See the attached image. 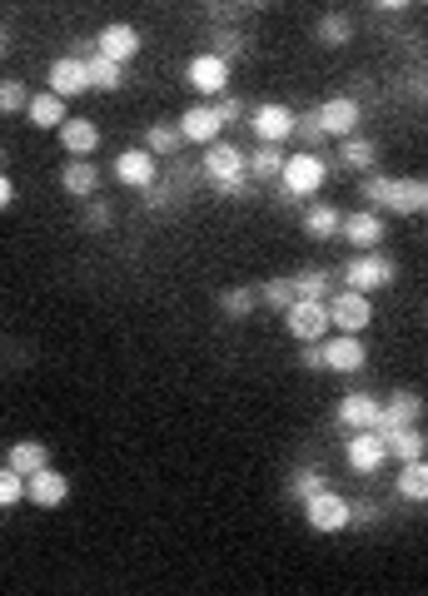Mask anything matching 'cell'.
Listing matches in <instances>:
<instances>
[{
  "label": "cell",
  "mask_w": 428,
  "mask_h": 596,
  "mask_svg": "<svg viewBox=\"0 0 428 596\" xmlns=\"http://www.w3.org/2000/svg\"><path fill=\"white\" fill-rule=\"evenodd\" d=\"M418 418H424V397H418L414 388H399V393L383 397V413H379V428H374V433L389 438V433H399V428H418Z\"/></svg>",
  "instance_id": "16"
},
{
  "label": "cell",
  "mask_w": 428,
  "mask_h": 596,
  "mask_svg": "<svg viewBox=\"0 0 428 596\" xmlns=\"http://www.w3.org/2000/svg\"><path fill=\"white\" fill-rule=\"evenodd\" d=\"M383 447H389V457L404 468V462H424V447H428V438L418 433V428H399V433H389L383 438Z\"/></svg>",
  "instance_id": "30"
},
{
  "label": "cell",
  "mask_w": 428,
  "mask_h": 596,
  "mask_svg": "<svg viewBox=\"0 0 428 596\" xmlns=\"http://www.w3.org/2000/svg\"><path fill=\"white\" fill-rule=\"evenodd\" d=\"M11 204H15V179L0 169V210H11Z\"/></svg>",
  "instance_id": "45"
},
{
  "label": "cell",
  "mask_w": 428,
  "mask_h": 596,
  "mask_svg": "<svg viewBox=\"0 0 428 596\" xmlns=\"http://www.w3.org/2000/svg\"><path fill=\"white\" fill-rule=\"evenodd\" d=\"M333 269H299L294 274V304H329Z\"/></svg>",
  "instance_id": "25"
},
{
  "label": "cell",
  "mask_w": 428,
  "mask_h": 596,
  "mask_svg": "<svg viewBox=\"0 0 428 596\" xmlns=\"http://www.w3.org/2000/svg\"><path fill=\"white\" fill-rule=\"evenodd\" d=\"M25 503V478L11 468H0V507H21Z\"/></svg>",
  "instance_id": "40"
},
{
  "label": "cell",
  "mask_w": 428,
  "mask_h": 596,
  "mask_svg": "<svg viewBox=\"0 0 428 596\" xmlns=\"http://www.w3.org/2000/svg\"><path fill=\"white\" fill-rule=\"evenodd\" d=\"M46 90L50 94H60V100H65V105H71V100H80L85 90H90V71H85V55H55L50 60V75H46Z\"/></svg>",
  "instance_id": "15"
},
{
  "label": "cell",
  "mask_w": 428,
  "mask_h": 596,
  "mask_svg": "<svg viewBox=\"0 0 428 596\" xmlns=\"http://www.w3.org/2000/svg\"><path fill=\"white\" fill-rule=\"evenodd\" d=\"M244 164H250L254 185H279V175H285V164H289V150L285 144H254V150H244Z\"/></svg>",
  "instance_id": "23"
},
{
  "label": "cell",
  "mask_w": 428,
  "mask_h": 596,
  "mask_svg": "<svg viewBox=\"0 0 428 596\" xmlns=\"http://www.w3.org/2000/svg\"><path fill=\"white\" fill-rule=\"evenodd\" d=\"M358 119H364V105H358L354 94H329L319 105V125L329 140H349V135H358Z\"/></svg>",
  "instance_id": "18"
},
{
  "label": "cell",
  "mask_w": 428,
  "mask_h": 596,
  "mask_svg": "<svg viewBox=\"0 0 428 596\" xmlns=\"http://www.w3.org/2000/svg\"><path fill=\"white\" fill-rule=\"evenodd\" d=\"M324 487H329V482H324V468H299L294 478H289V497H294L299 507L310 503V497H319Z\"/></svg>",
  "instance_id": "37"
},
{
  "label": "cell",
  "mask_w": 428,
  "mask_h": 596,
  "mask_svg": "<svg viewBox=\"0 0 428 596\" xmlns=\"http://www.w3.org/2000/svg\"><path fill=\"white\" fill-rule=\"evenodd\" d=\"M254 308H260V289H250V283H235V289L219 293V314H225L229 324H244V318H254Z\"/></svg>",
  "instance_id": "29"
},
{
  "label": "cell",
  "mask_w": 428,
  "mask_h": 596,
  "mask_svg": "<svg viewBox=\"0 0 428 596\" xmlns=\"http://www.w3.org/2000/svg\"><path fill=\"white\" fill-rule=\"evenodd\" d=\"M96 55L115 60V65H130L135 55H140V30H135L130 21H110L96 30Z\"/></svg>",
  "instance_id": "19"
},
{
  "label": "cell",
  "mask_w": 428,
  "mask_h": 596,
  "mask_svg": "<svg viewBox=\"0 0 428 596\" xmlns=\"http://www.w3.org/2000/svg\"><path fill=\"white\" fill-rule=\"evenodd\" d=\"M250 129H254V144H289L294 140V110L279 105V100H260L250 110Z\"/></svg>",
  "instance_id": "9"
},
{
  "label": "cell",
  "mask_w": 428,
  "mask_h": 596,
  "mask_svg": "<svg viewBox=\"0 0 428 596\" xmlns=\"http://www.w3.org/2000/svg\"><path fill=\"white\" fill-rule=\"evenodd\" d=\"M324 185H329V160H324V154H310V150H294V154H289L285 175H279L285 204H304V199H314Z\"/></svg>",
  "instance_id": "4"
},
{
  "label": "cell",
  "mask_w": 428,
  "mask_h": 596,
  "mask_svg": "<svg viewBox=\"0 0 428 596\" xmlns=\"http://www.w3.org/2000/svg\"><path fill=\"white\" fill-rule=\"evenodd\" d=\"M115 179L125 189H140V194H150V189L160 185V160L144 150V144H140V150H119L115 154Z\"/></svg>",
  "instance_id": "13"
},
{
  "label": "cell",
  "mask_w": 428,
  "mask_h": 596,
  "mask_svg": "<svg viewBox=\"0 0 428 596\" xmlns=\"http://www.w3.org/2000/svg\"><path fill=\"white\" fill-rule=\"evenodd\" d=\"M329 324L333 333H349V339H364L374 328V299H364V293H349L339 289L329 299Z\"/></svg>",
  "instance_id": "7"
},
{
  "label": "cell",
  "mask_w": 428,
  "mask_h": 596,
  "mask_svg": "<svg viewBox=\"0 0 428 596\" xmlns=\"http://www.w3.org/2000/svg\"><path fill=\"white\" fill-rule=\"evenodd\" d=\"M0 55H5V30H0Z\"/></svg>",
  "instance_id": "47"
},
{
  "label": "cell",
  "mask_w": 428,
  "mask_h": 596,
  "mask_svg": "<svg viewBox=\"0 0 428 596\" xmlns=\"http://www.w3.org/2000/svg\"><path fill=\"white\" fill-rule=\"evenodd\" d=\"M200 175L210 179L225 199H250L254 194V179H250V164H244V150L235 140H214L200 160Z\"/></svg>",
  "instance_id": "2"
},
{
  "label": "cell",
  "mask_w": 428,
  "mask_h": 596,
  "mask_svg": "<svg viewBox=\"0 0 428 596\" xmlns=\"http://www.w3.org/2000/svg\"><path fill=\"white\" fill-rule=\"evenodd\" d=\"M344 462L358 472V478H379L383 462H389V447H383L379 433H349L344 438Z\"/></svg>",
  "instance_id": "17"
},
{
  "label": "cell",
  "mask_w": 428,
  "mask_h": 596,
  "mask_svg": "<svg viewBox=\"0 0 428 596\" xmlns=\"http://www.w3.org/2000/svg\"><path fill=\"white\" fill-rule=\"evenodd\" d=\"M25 503L40 507V512H55V507L71 503V478L60 468H46L36 478H25Z\"/></svg>",
  "instance_id": "20"
},
{
  "label": "cell",
  "mask_w": 428,
  "mask_h": 596,
  "mask_svg": "<svg viewBox=\"0 0 428 596\" xmlns=\"http://www.w3.org/2000/svg\"><path fill=\"white\" fill-rule=\"evenodd\" d=\"M358 199L374 214H428V179H389V175H364L358 179Z\"/></svg>",
  "instance_id": "1"
},
{
  "label": "cell",
  "mask_w": 428,
  "mask_h": 596,
  "mask_svg": "<svg viewBox=\"0 0 428 596\" xmlns=\"http://www.w3.org/2000/svg\"><path fill=\"white\" fill-rule=\"evenodd\" d=\"M179 135H185V144H204V150H210L214 140H225V115H219V105L194 100V105L179 115Z\"/></svg>",
  "instance_id": "11"
},
{
  "label": "cell",
  "mask_w": 428,
  "mask_h": 596,
  "mask_svg": "<svg viewBox=\"0 0 428 596\" xmlns=\"http://www.w3.org/2000/svg\"><path fill=\"white\" fill-rule=\"evenodd\" d=\"M339 229H344V214L333 204H324V199L304 204V234L310 239H339Z\"/></svg>",
  "instance_id": "28"
},
{
  "label": "cell",
  "mask_w": 428,
  "mask_h": 596,
  "mask_svg": "<svg viewBox=\"0 0 428 596\" xmlns=\"http://www.w3.org/2000/svg\"><path fill=\"white\" fill-rule=\"evenodd\" d=\"M229 71H235V65H229L225 55H214V50H200V55L190 60V65H185V80H190V90L200 94V100H225L229 94Z\"/></svg>",
  "instance_id": "5"
},
{
  "label": "cell",
  "mask_w": 428,
  "mask_h": 596,
  "mask_svg": "<svg viewBox=\"0 0 428 596\" xmlns=\"http://www.w3.org/2000/svg\"><path fill=\"white\" fill-rule=\"evenodd\" d=\"M379 413H383V397H374L369 388H354V393L339 397L333 422H339L344 433H374V428H379Z\"/></svg>",
  "instance_id": "8"
},
{
  "label": "cell",
  "mask_w": 428,
  "mask_h": 596,
  "mask_svg": "<svg viewBox=\"0 0 428 596\" xmlns=\"http://www.w3.org/2000/svg\"><path fill=\"white\" fill-rule=\"evenodd\" d=\"M304 522H310L314 532H324V537H333V532H349V527H354V503H349L344 492L324 487L319 497H310V503H304Z\"/></svg>",
  "instance_id": "6"
},
{
  "label": "cell",
  "mask_w": 428,
  "mask_h": 596,
  "mask_svg": "<svg viewBox=\"0 0 428 596\" xmlns=\"http://www.w3.org/2000/svg\"><path fill=\"white\" fill-rule=\"evenodd\" d=\"M60 150L71 154V160H96V150H100V125H96V119L71 115L65 125H60Z\"/></svg>",
  "instance_id": "21"
},
{
  "label": "cell",
  "mask_w": 428,
  "mask_h": 596,
  "mask_svg": "<svg viewBox=\"0 0 428 596\" xmlns=\"http://www.w3.org/2000/svg\"><path fill=\"white\" fill-rule=\"evenodd\" d=\"M393 279H399V258L383 254V249H374V254H354L344 269H339V283H344L349 293H364V299L393 289Z\"/></svg>",
  "instance_id": "3"
},
{
  "label": "cell",
  "mask_w": 428,
  "mask_h": 596,
  "mask_svg": "<svg viewBox=\"0 0 428 596\" xmlns=\"http://www.w3.org/2000/svg\"><path fill=\"white\" fill-rule=\"evenodd\" d=\"M60 189L71 199H100V164L96 160H65V169H60Z\"/></svg>",
  "instance_id": "22"
},
{
  "label": "cell",
  "mask_w": 428,
  "mask_h": 596,
  "mask_svg": "<svg viewBox=\"0 0 428 596\" xmlns=\"http://www.w3.org/2000/svg\"><path fill=\"white\" fill-rule=\"evenodd\" d=\"M5 468L21 472V478H36V472L50 468V447L40 443V438H21V443H11V453H5Z\"/></svg>",
  "instance_id": "24"
},
{
  "label": "cell",
  "mask_w": 428,
  "mask_h": 596,
  "mask_svg": "<svg viewBox=\"0 0 428 596\" xmlns=\"http://www.w3.org/2000/svg\"><path fill=\"white\" fill-rule=\"evenodd\" d=\"M285 328H289V339L304 343V348H314V343H324L333 333L329 324V304H294L285 314Z\"/></svg>",
  "instance_id": "12"
},
{
  "label": "cell",
  "mask_w": 428,
  "mask_h": 596,
  "mask_svg": "<svg viewBox=\"0 0 428 596\" xmlns=\"http://www.w3.org/2000/svg\"><path fill=\"white\" fill-rule=\"evenodd\" d=\"M5 160H11V150H5V144H0V169H5Z\"/></svg>",
  "instance_id": "46"
},
{
  "label": "cell",
  "mask_w": 428,
  "mask_h": 596,
  "mask_svg": "<svg viewBox=\"0 0 428 596\" xmlns=\"http://www.w3.org/2000/svg\"><path fill=\"white\" fill-rule=\"evenodd\" d=\"M379 503H354V527H374V522H379Z\"/></svg>",
  "instance_id": "43"
},
{
  "label": "cell",
  "mask_w": 428,
  "mask_h": 596,
  "mask_svg": "<svg viewBox=\"0 0 428 596\" xmlns=\"http://www.w3.org/2000/svg\"><path fill=\"white\" fill-rule=\"evenodd\" d=\"M85 71H90V90H100V94H115L125 85V65H115L105 55H85Z\"/></svg>",
  "instance_id": "34"
},
{
  "label": "cell",
  "mask_w": 428,
  "mask_h": 596,
  "mask_svg": "<svg viewBox=\"0 0 428 596\" xmlns=\"http://www.w3.org/2000/svg\"><path fill=\"white\" fill-rule=\"evenodd\" d=\"M214 55H225L229 65H235V55H250V36H244V30H219V36H214Z\"/></svg>",
  "instance_id": "39"
},
{
  "label": "cell",
  "mask_w": 428,
  "mask_h": 596,
  "mask_svg": "<svg viewBox=\"0 0 428 596\" xmlns=\"http://www.w3.org/2000/svg\"><path fill=\"white\" fill-rule=\"evenodd\" d=\"M314 36H319V46H349L354 40V21H349L344 11H329V15H319V25H314Z\"/></svg>",
  "instance_id": "35"
},
{
  "label": "cell",
  "mask_w": 428,
  "mask_h": 596,
  "mask_svg": "<svg viewBox=\"0 0 428 596\" xmlns=\"http://www.w3.org/2000/svg\"><path fill=\"white\" fill-rule=\"evenodd\" d=\"M210 21H244V15H250V5H210Z\"/></svg>",
  "instance_id": "42"
},
{
  "label": "cell",
  "mask_w": 428,
  "mask_h": 596,
  "mask_svg": "<svg viewBox=\"0 0 428 596\" xmlns=\"http://www.w3.org/2000/svg\"><path fill=\"white\" fill-rule=\"evenodd\" d=\"M294 140L304 144L310 154L324 150V140H329V135H324V125H319V110H304V115H294Z\"/></svg>",
  "instance_id": "36"
},
{
  "label": "cell",
  "mask_w": 428,
  "mask_h": 596,
  "mask_svg": "<svg viewBox=\"0 0 428 596\" xmlns=\"http://www.w3.org/2000/svg\"><path fill=\"white\" fill-rule=\"evenodd\" d=\"M110 224H115V210H110L105 199H90V204H85V229H96V234H105Z\"/></svg>",
  "instance_id": "41"
},
{
  "label": "cell",
  "mask_w": 428,
  "mask_h": 596,
  "mask_svg": "<svg viewBox=\"0 0 428 596\" xmlns=\"http://www.w3.org/2000/svg\"><path fill=\"white\" fill-rule=\"evenodd\" d=\"M144 150L155 154L160 164L179 160V150H185V135H179V125H150V129H144Z\"/></svg>",
  "instance_id": "32"
},
{
  "label": "cell",
  "mask_w": 428,
  "mask_h": 596,
  "mask_svg": "<svg viewBox=\"0 0 428 596\" xmlns=\"http://www.w3.org/2000/svg\"><path fill=\"white\" fill-rule=\"evenodd\" d=\"M260 304L285 318L289 308H294V274H274V279H264L260 283Z\"/></svg>",
  "instance_id": "33"
},
{
  "label": "cell",
  "mask_w": 428,
  "mask_h": 596,
  "mask_svg": "<svg viewBox=\"0 0 428 596\" xmlns=\"http://www.w3.org/2000/svg\"><path fill=\"white\" fill-rule=\"evenodd\" d=\"M299 368H304V373H324V358H319V343H314V348H304V353H299Z\"/></svg>",
  "instance_id": "44"
},
{
  "label": "cell",
  "mask_w": 428,
  "mask_h": 596,
  "mask_svg": "<svg viewBox=\"0 0 428 596\" xmlns=\"http://www.w3.org/2000/svg\"><path fill=\"white\" fill-rule=\"evenodd\" d=\"M25 110H30V90H25V80H0V119L25 115Z\"/></svg>",
  "instance_id": "38"
},
{
  "label": "cell",
  "mask_w": 428,
  "mask_h": 596,
  "mask_svg": "<svg viewBox=\"0 0 428 596\" xmlns=\"http://www.w3.org/2000/svg\"><path fill=\"white\" fill-rule=\"evenodd\" d=\"M393 497L404 503H428V462H404L393 478Z\"/></svg>",
  "instance_id": "31"
},
{
  "label": "cell",
  "mask_w": 428,
  "mask_h": 596,
  "mask_svg": "<svg viewBox=\"0 0 428 596\" xmlns=\"http://www.w3.org/2000/svg\"><path fill=\"white\" fill-rule=\"evenodd\" d=\"M25 119H30L36 129H55V135H60V125L71 119V110H65V100H60V94L40 90V94H30V110H25Z\"/></svg>",
  "instance_id": "27"
},
{
  "label": "cell",
  "mask_w": 428,
  "mask_h": 596,
  "mask_svg": "<svg viewBox=\"0 0 428 596\" xmlns=\"http://www.w3.org/2000/svg\"><path fill=\"white\" fill-rule=\"evenodd\" d=\"M319 358H324V373H364L369 363V348L364 339H349V333H329L319 343Z\"/></svg>",
  "instance_id": "14"
},
{
  "label": "cell",
  "mask_w": 428,
  "mask_h": 596,
  "mask_svg": "<svg viewBox=\"0 0 428 596\" xmlns=\"http://www.w3.org/2000/svg\"><path fill=\"white\" fill-rule=\"evenodd\" d=\"M339 164L354 169V175H374V164H379V144H374L369 135H349V140H339Z\"/></svg>",
  "instance_id": "26"
},
{
  "label": "cell",
  "mask_w": 428,
  "mask_h": 596,
  "mask_svg": "<svg viewBox=\"0 0 428 596\" xmlns=\"http://www.w3.org/2000/svg\"><path fill=\"white\" fill-rule=\"evenodd\" d=\"M339 239H344L354 254H374V249H383V239H389V224H383V214H374V210H354V214H344Z\"/></svg>",
  "instance_id": "10"
}]
</instances>
